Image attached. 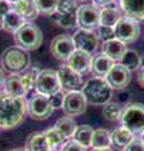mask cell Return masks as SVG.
Returning a JSON list of instances; mask_svg holds the SVG:
<instances>
[{
    "label": "cell",
    "mask_w": 144,
    "mask_h": 151,
    "mask_svg": "<svg viewBox=\"0 0 144 151\" xmlns=\"http://www.w3.org/2000/svg\"><path fill=\"white\" fill-rule=\"evenodd\" d=\"M73 42H74V47L78 50L85 52L88 54H94L96 49L99 47V40L96 38L95 33L89 32V30H83L79 29L74 33Z\"/></svg>",
    "instance_id": "obj_11"
},
{
    "label": "cell",
    "mask_w": 144,
    "mask_h": 151,
    "mask_svg": "<svg viewBox=\"0 0 144 151\" xmlns=\"http://www.w3.org/2000/svg\"><path fill=\"white\" fill-rule=\"evenodd\" d=\"M132 72H129L127 68H124L122 64H113L108 74L104 77L106 83L109 84L111 89H124L131 83Z\"/></svg>",
    "instance_id": "obj_14"
},
{
    "label": "cell",
    "mask_w": 144,
    "mask_h": 151,
    "mask_svg": "<svg viewBox=\"0 0 144 151\" xmlns=\"http://www.w3.org/2000/svg\"><path fill=\"white\" fill-rule=\"evenodd\" d=\"M4 79H5V78H4V72H3V69H1V68H0V88H1V87H3Z\"/></svg>",
    "instance_id": "obj_42"
},
{
    "label": "cell",
    "mask_w": 144,
    "mask_h": 151,
    "mask_svg": "<svg viewBox=\"0 0 144 151\" xmlns=\"http://www.w3.org/2000/svg\"><path fill=\"white\" fill-rule=\"evenodd\" d=\"M120 111H122V108L119 107V105L108 102V103H105L104 105L103 115L108 121H117V120H119Z\"/></svg>",
    "instance_id": "obj_34"
},
{
    "label": "cell",
    "mask_w": 144,
    "mask_h": 151,
    "mask_svg": "<svg viewBox=\"0 0 144 151\" xmlns=\"http://www.w3.org/2000/svg\"><path fill=\"white\" fill-rule=\"evenodd\" d=\"M9 151H26L25 149H11V150H9Z\"/></svg>",
    "instance_id": "obj_45"
},
{
    "label": "cell",
    "mask_w": 144,
    "mask_h": 151,
    "mask_svg": "<svg viewBox=\"0 0 144 151\" xmlns=\"http://www.w3.org/2000/svg\"><path fill=\"white\" fill-rule=\"evenodd\" d=\"M36 92L45 94V96H50L55 92H58L62 89L59 83V78L58 74L54 69H43L40 70L38 74L35 82V87Z\"/></svg>",
    "instance_id": "obj_8"
},
{
    "label": "cell",
    "mask_w": 144,
    "mask_h": 151,
    "mask_svg": "<svg viewBox=\"0 0 144 151\" xmlns=\"http://www.w3.org/2000/svg\"><path fill=\"white\" fill-rule=\"evenodd\" d=\"M124 151H144V145L140 139H133L132 142L124 149Z\"/></svg>",
    "instance_id": "obj_38"
},
{
    "label": "cell",
    "mask_w": 144,
    "mask_h": 151,
    "mask_svg": "<svg viewBox=\"0 0 144 151\" xmlns=\"http://www.w3.org/2000/svg\"><path fill=\"white\" fill-rule=\"evenodd\" d=\"M26 151H50V147L46 142L45 135L41 131H35L26 137L25 141Z\"/></svg>",
    "instance_id": "obj_21"
},
{
    "label": "cell",
    "mask_w": 144,
    "mask_h": 151,
    "mask_svg": "<svg viewBox=\"0 0 144 151\" xmlns=\"http://www.w3.org/2000/svg\"><path fill=\"white\" fill-rule=\"evenodd\" d=\"M64 97H65V93H64L62 89L53 93V94H50V96H48L49 101H50V105L53 106V108H62L63 102H64Z\"/></svg>",
    "instance_id": "obj_36"
},
{
    "label": "cell",
    "mask_w": 144,
    "mask_h": 151,
    "mask_svg": "<svg viewBox=\"0 0 144 151\" xmlns=\"http://www.w3.org/2000/svg\"><path fill=\"white\" fill-rule=\"evenodd\" d=\"M3 20H4V18L0 17V29H3Z\"/></svg>",
    "instance_id": "obj_46"
},
{
    "label": "cell",
    "mask_w": 144,
    "mask_h": 151,
    "mask_svg": "<svg viewBox=\"0 0 144 151\" xmlns=\"http://www.w3.org/2000/svg\"><path fill=\"white\" fill-rule=\"evenodd\" d=\"M119 62H120L119 64H122L129 72H133V70H137L140 68V55L138 54L137 50L127 49Z\"/></svg>",
    "instance_id": "obj_26"
},
{
    "label": "cell",
    "mask_w": 144,
    "mask_h": 151,
    "mask_svg": "<svg viewBox=\"0 0 144 151\" xmlns=\"http://www.w3.org/2000/svg\"><path fill=\"white\" fill-rule=\"evenodd\" d=\"M11 9H13V5L8 0H0V17L4 18Z\"/></svg>",
    "instance_id": "obj_39"
},
{
    "label": "cell",
    "mask_w": 144,
    "mask_h": 151,
    "mask_svg": "<svg viewBox=\"0 0 144 151\" xmlns=\"http://www.w3.org/2000/svg\"><path fill=\"white\" fill-rule=\"evenodd\" d=\"M93 132H94V130H93L89 125L78 126L73 135V140L75 141V142H78L79 145H82L83 147L87 149V147H89V146H92Z\"/></svg>",
    "instance_id": "obj_25"
},
{
    "label": "cell",
    "mask_w": 144,
    "mask_h": 151,
    "mask_svg": "<svg viewBox=\"0 0 144 151\" xmlns=\"http://www.w3.org/2000/svg\"><path fill=\"white\" fill-rule=\"evenodd\" d=\"M114 62L110 60L108 57L103 53H98L94 57H92V64H90V70L95 74V77H101L104 78L110 68L113 67Z\"/></svg>",
    "instance_id": "obj_18"
},
{
    "label": "cell",
    "mask_w": 144,
    "mask_h": 151,
    "mask_svg": "<svg viewBox=\"0 0 144 151\" xmlns=\"http://www.w3.org/2000/svg\"><path fill=\"white\" fill-rule=\"evenodd\" d=\"M119 121L122 127L131 131L132 134H142L144 131V105L133 102L124 106L120 111Z\"/></svg>",
    "instance_id": "obj_4"
},
{
    "label": "cell",
    "mask_w": 144,
    "mask_h": 151,
    "mask_svg": "<svg viewBox=\"0 0 144 151\" xmlns=\"http://www.w3.org/2000/svg\"><path fill=\"white\" fill-rule=\"evenodd\" d=\"M95 30H96L95 35H96V38H98V40L106 42V40H110V39H114V38H115V35H114V28L99 25Z\"/></svg>",
    "instance_id": "obj_35"
},
{
    "label": "cell",
    "mask_w": 144,
    "mask_h": 151,
    "mask_svg": "<svg viewBox=\"0 0 144 151\" xmlns=\"http://www.w3.org/2000/svg\"><path fill=\"white\" fill-rule=\"evenodd\" d=\"M120 12L125 18L144 22V0H119Z\"/></svg>",
    "instance_id": "obj_16"
},
{
    "label": "cell",
    "mask_w": 144,
    "mask_h": 151,
    "mask_svg": "<svg viewBox=\"0 0 144 151\" xmlns=\"http://www.w3.org/2000/svg\"><path fill=\"white\" fill-rule=\"evenodd\" d=\"M75 50L73 38L67 34H59L52 40L50 52L59 60H68L70 54Z\"/></svg>",
    "instance_id": "obj_13"
},
{
    "label": "cell",
    "mask_w": 144,
    "mask_h": 151,
    "mask_svg": "<svg viewBox=\"0 0 144 151\" xmlns=\"http://www.w3.org/2000/svg\"><path fill=\"white\" fill-rule=\"evenodd\" d=\"M93 151H113L111 149H94Z\"/></svg>",
    "instance_id": "obj_43"
},
{
    "label": "cell",
    "mask_w": 144,
    "mask_h": 151,
    "mask_svg": "<svg viewBox=\"0 0 144 151\" xmlns=\"http://www.w3.org/2000/svg\"><path fill=\"white\" fill-rule=\"evenodd\" d=\"M138 82L142 87H144V67L139 68V72H138Z\"/></svg>",
    "instance_id": "obj_41"
},
{
    "label": "cell",
    "mask_w": 144,
    "mask_h": 151,
    "mask_svg": "<svg viewBox=\"0 0 144 151\" xmlns=\"http://www.w3.org/2000/svg\"><path fill=\"white\" fill-rule=\"evenodd\" d=\"M123 17L122 12L118 8L114 6H106V8H101L99 10V20H100V25L104 27H110L114 28L115 24L120 20V18Z\"/></svg>",
    "instance_id": "obj_22"
},
{
    "label": "cell",
    "mask_w": 144,
    "mask_h": 151,
    "mask_svg": "<svg viewBox=\"0 0 144 151\" xmlns=\"http://www.w3.org/2000/svg\"><path fill=\"white\" fill-rule=\"evenodd\" d=\"M83 96L90 105H105L113 96V89L109 87L106 81L101 77H93L82 86Z\"/></svg>",
    "instance_id": "obj_2"
},
{
    "label": "cell",
    "mask_w": 144,
    "mask_h": 151,
    "mask_svg": "<svg viewBox=\"0 0 144 151\" xmlns=\"http://www.w3.org/2000/svg\"><path fill=\"white\" fill-rule=\"evenodd\" d=\"M110 137H111V145H114L119 150H124L132 142L134 136L131 131H128L124 127H118L113 132H110Z\"/></svg>",
    "instance_id": "obj_23"
},
{
    "label": "cell",
    "mask_w": 144,
    "mask_h": 151,
    "mask_svg": "<svg viewBox=\"0 0 144 151\" xmlns=\"http://www.w3.org/2000/svg\"><path fill=\"white\" fill-rule=\"evenodd\" d=\"M36 8H38L39 14H45V15H52L57 12L59 0H34Z\"/></svg>",
    "instance_id": "obj_31"
},
{
    "label": "cell",
    "mask_w": 144,
    "mask_h": 151,
    "mask_svg": "<svg viewBox=\"0 0 144 151\" xmlns=\"http://www.w3.org/2000/svg\"><path fill=\"white\" fill-rule=\"evenodd\" d=\"M125 50H127V45L115 38L103 42V44H101V53L105 54L113 62H119L123 54L125 53Z\"/></svg>",
    "instance_id": "obj_17"
},
{
    "label": "cell",
    "mask_w": 144,
    "mask_h": 151,
    "mask_svg": "<svg viewBox=\"0 0 144 151\" xmlns=\"http://www.w3.org/2000/svg\"><path fill=\"white\" fill-rule=\"evenodd\" d=\"M39 72L40 70L36 67H30V68H26L24 72L20 74L23 86L26 89V92H29L31 88L35 87V82H36V78H38Z\"/></svg>",
    "instance_id": "obj_29"
},
{
    "label": "cell",
    "mask_w": 144,
    "mask_h": 151,
    "mask_svg": "<svg viewBox=\"0 0 144 151\" xmlns=\"http://www.w3.org/2000/svg\"><path fill=\"white\" fill-rule=\"evenodd\" d=\"M25 23L24 18H23L19 13H16L15 10H11L9 12L5 17H4V20H3V29H5L9 33H15L18 29H20L21 25Z\"/></svg>",
    "instance_id": "obj_24"
},
{
    "label": "cell",
    "mask_w": 144,
    "mask_h": 151,
    "mask_svg": "<svg viewBox=\"0 0 144 151\" xmlns=\"http://www.w3.org/2000/svg\"><path fill=\"white\" fill-rule=\"evenodd\" d=\"M93 149H109L111 146L110 132L105 129H98L93 132L92 137Z\"/></svg>",
    "instance_id": "obj_27"
},
{
    "label": "cell",
    "mask_w": 144,
    "mask_h": 151,
    "mask_svg": "<svg viewBox=\"0 0 144 151\" xmlns=\"http://www.w3.org/2000/svg\"><path fill=\"white\" fill-rule=\"evenodd\" d=\"M78 1H82V3H87V1H90V0H78Z\"/></svg>",
    "instance_id": "obj_49"
},
{
    "label": "cell",
    "mask_w": 144,
    "mask_h": 151,
    "mask_svg": "<svg viewBox=\"0 0 144 151\" xmlns=\"http://www.w3.org/2000/svg\"><path fill=\"white\" fill-rule=\"evenodd\" d=\"M140 67H144V53H143V55L140 57Z\"/></svg>",
    "instance_id": "obj_44"
},
{
    "label": "cell",
    "mask_w": 144,
    "mask_h": 151,
    "mask_svg": "<svg viewBox=\"0 0 144 151\" xmlns=\"http://www.w3.org/2000/svg\"><path fill=\"white\" fill-rule=\"evenodd\" d=\"M26 113L24 97L10 96L5 92L0 93V130L15 129L23 124Z\"/></svg>",
    "instance_id": "obj_1"
},
{
    "label": "cell",
    "mask_w": 144,
    "mask_h": 151,
    "mask_svg": "<svg viewBox=\"0 0 144 151\" xmlns=\"http://www.w3.org/2000/svg\"><path fill=\"white\" fill-rule=\"evenodd\" d=\"M10 4H15V3H18V1H20V0H8Z\"/></svg>",
    "instance_id": "obj_47"
},
{
    "label": "cell",
    "mask_w": 144,
    "mask_h": 151,
    "mask_svg": "<svg viewBox=\"0 0 144 151\" xmlns=\"http://www.w3.org/2000/svg\"><path fill=\"white\" fill-rule=\"evenodd\" d=\"M54 127L62 132L64 139H70V137H73L74 132H75V130H77V124L72 117L65 116V117L59 119L57 122H55Z\"/></svg>",
    "instance_id": "obj_28"
},
{
    "label": "cell",
    "mask_w": 144,
    "mask_h": 151,
    "mask_svg": "<svg viewBox=\"0 0 144 151\" xmlns=\"http://www.w3.org/2000/svg\"><path fill=\"white\" fill-rule=\"evenodd\" d=\"M13 5V10H15L16 13H19L20 15L24 18L25 22H31L34 19L38 18L39 12L36 8L34 0H20Z\"/></svg>",
    "instance_id": "obj_20"
},
{
    "label": "cell",
    "mask_w": 144,
    "mask_h": 151,
    "mask_svg": "<svg viewBox=\"0 0 144 151\" xmlns=\"http://www.w3.org/2000/svg\"><path fill=\"white\" fill-rule=\"evenodd\" d=\"M58 78H59V83L62 87V91H78V88L83 86V79L82 76L77 73L75 70H73L68 64H63L60 65L59 69L57 70Z\"/></svg>",
    "instance_id": "obj_12"
},
{
    "label": "cell",
    "mask_w": 144,
    "mask_h": 151,
    "mask_svg": "<svg viewBox=\"0 0 144 151\" xmlns=\"http://www.w3.org/2000/svg\"><path fill=\"white\" fill-rule=\"evenodd\" d=\"M77 25L83 30L93 32L100 25L99 9L94 5H82L77 9Z\"/></svg>",
    "instance_id": "obj_9"
},
{
    "label": "cell",
    "mask_w": 144,
    "mask_h": 151,
    "mask_svg": "<svg viewBox=\"0 0 144 151\" xmlns=\"http://www.w3.org/2000/svg\"><path fill=\"white\" fill-rule=\"evenodd\" d=\"M0 62L4 70L11 74H19L29 68L30 55L26 50L19 48L18 45H14L3 52Z\"/></svg>",
    "instance_id": "obj_3"
},
{
    "label": "cell",
    "mask_w": 144,
    "mask_h": 151,
    "mask_svg": "<svg viewBox=\"0 0 144 151\" xmlns=\"http://www.w3.org/2000/svg\"><path fill=\"white\" fill-rule=\"evenodd\" d=\"M67 64L73 70H75L77 73L80 76L87 74L90 72V64H92V55L85 53V52L75 49L70 54V57L67 60Z\"/></svg>",
    "instance_id": "obj_15"
},
{
    "label": "cell",
    "mask_w": 144,
    "mask_h": 151,
    "mask_svg": "<svg viewBox=\"0 0 144 151\" xmlns=\"http://www.w3.org/2000/svg\"><path fill=\"white\" fill-rule=\"evenodd\" d=\"M52 19L58 23V24L62 27V28H67V29H70V28H74L77 25V14L75 15H62L59 13H53L52 15Z\"/></svg>",
    "instance_id": "obj_32"
},
{
    "label": "cell",
    "mask_w": 144,
    "mask_h": 151,
    "mask_svg": "<svg viewBox=\"0 0 144 151\" xmlns=\"http://www.w3.org/2000/svg\"><path fill=\"white\" fill-rule=\"evenodd\" d=\"M93 1V5L96 6V8H106L108 5H111L115 0H92Z\"/></svg>",
    "instance_id": "obj_40"
},
{
    "label": "cell",
    "mask_w": 144,
    "mask_h": 151,
    "mask_svg": "<svg viewBox=\"0 0 144 151\" xmlns=\"http://www.w3.org/2000/svg\"><path fill=\"white\" fill-rule=\"evenodd\" d=\"M77 3L75 0H59L57 13L62 15H75L77 14Z\"/></svg>",
    "instance_id": "obj_33"
},
{
    "label": "cell",
    "mask_w": 144,
    "mask_h": 151,
    "mask_svg": "<svg viewBox=\"0 0 144 151\" xmlns=\"http://www.w3.org/2000/svg\"><path fill=\"white\" fill-rule=\"evenodd\" d=\"M26 110L31 119L41 121V120H46L48 117L52 116L54 108L50 105L48 96L36 92L26 102Z\"/></svg>",
    "instance_id": "obj_6"
},
{
    "label": "cell",
    "mask_w": 144,
    "mask_h": 151,
    "mask_svg": "<svg viewBox=\"0 0 144 151\" xmlns=\"http://www.w3.org/2000/svg\"><path fill=\"white\" fill-rule=\"evenodd\" d=\"M140 140H142V142H143V145H144V131L142 132V139H140Z\"/></svg>",
    "instance_id": "obj_48"
},
{
    "label": "cell",
    "mask_w": 144,
    "mask_h": 151,
    "mask_svg": "<svg viewBox=\"0 0 144 151\" xmlns=\"http://www.w3.org/2000/svg\"><path fill=\"white\" fill-rule=\"evenodd\" d=\"M14 40L19 48L26 52L35 50L43 43V33L34 23L25 22L20 29L14 33Z\"/></svg>",
    "instance_id": "obj_5"
},
{
    "label": "cell",
    "mask_w": 144,
    "mask_h": 151,
    "mask_svg": "<svg viewBox=\"0 0 144 151\" xmlns=\"http://www.w3.org/2000/svg\"><path fill=\"white\" fill-rule=\"evenodd\" d=\"M140 34V27L139 23L135 20H132L129 18L122 17L120 20L114 27V35L115 39L120 40L122 43H133L138 39Z\"/></svg>",
    "instance_id": "obj_7"
},
{
    "label": "cell",
    "mask_w": 144,
    "mask_h": 151,
    "mask_svg": "<svg viewBox=\"0 0 144 151\" xmlns=\"http://www.w3.org/2000/svg\"><path fill=\"white\" fill-rule=\"evenodd\" d=\"M44 135H45L46 142H48L50 150L58 147V146L62 145L63 141L65 140V139H64V136L62 135V132H60L58 129H55V127H50V129L45 130Z\"/></svg>",
    "instance_id": "obj_30"
},
{
    "label": "cell",
    "mask_w": 144,
    "mask_h": 151,
    "mask_svg": "<svg viewBox=\"0 0 144 151\" xmlns=\"http://www.w3.org/2000/svg\"><path fill=\"white\" fill-rule=\"evenodd\" d=\"M87 105L88 102L80 91H72L65 94L62 108L68 117H73L83 115L87 111Z\"/></svg>",
    "instance_id": "obj_10"
},
{
    "label": "cell",
    "mask_w": 144,
    "mask_h": 151,
    "mask_svg": "<svg viewBox=\"0 0 144 151\" xmlns=\"http://www.w3.org/2000/svg\"><path fill=\"white\" fill-rule=\"evenodd\" d=\"M4 87V92L10 94V96H15V97H24L28 93L26 89L23 86L20 74H10L4 79L3 83Z\"/></svg>",
    "instance_id": "obj_19"
},
{
    "label": "cell",
    "mask_w": 144,
    "mask_h": 151,
    "mask_svg": "<svg viewBox=\"0 0 144 151\" xmlns=\"http://www.w3.org/2000/svg\"><path fill=\"white\" fill-rule=\"evenodd\" d=\"M60 151H87V149L83 147L82 145H79L78 142H75L74 140H69L62 146Z\"/></svg>",
    "instance_id": "obj_37"
}]
</instances>
